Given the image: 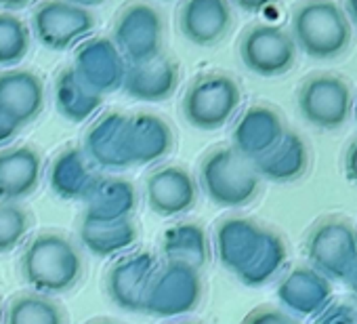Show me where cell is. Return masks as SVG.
Segmentation results:
<instances>
[{"label": "cell", "instance_id": "1", "mask_svg": "<svg viewBox=\"0 0 357 324\" xmlns=\"http://www.w3.org/2000/svg\"><path fill=\"white\" fill-rule=\"evenodd\" d=\"M82 255L78 246L59 232H40L24 249L22 276L40 295L68 293L82 278Z\"/></svg>", "mask_w": 357, "mask_h": 324}, {"label": "cell", "instance_id": "2", "mask_svg": "<svg viewBox=\"0 0 357 324\" xmlns=\"http://www.w3.org/2000/svg\"><path fill=\"white\" fill-rule=\"evenodd\" d=\"M200 184L211 202L223 209H240L252 202L261 188L252 162L242 158L231 145L206 154L200 165Z\"/></svg>", "mask_w": 357, "mask_h": 324}, {"label": "cell", "instance_id": "3", "mask_svg": "<svg viewBox=\"0 0 357 324\" xmlns=\"http://www.w3.org/2000/svg\"><path fill=\"white\" fill-rule=\"evenodd\" d=\"M292 40L313 59H332L351 43V24L334 3H305L292 15Z\"/></svg>", "mask_w": 357, "mask_h": 324}, {"label": "cell", "instance_id": "4", "mask_svg": "<svg viewBox=\"0 0 357 324\" xmlns=\"http://www.w3.org/2000/svg\"><path fill=\"white\" fill-rule=\"evenodd\" d=\"M242 89L238 80L223 72L200 74L181 101L185 120L198 131L223 128L240 110Z\"/></svg>", "mask_w": 357, "mask_h": 324}, {"label": "cell", "instance_id": "5", "mask_svg": "<svg viewBox=\"0 0 357 324\" xmlns=\"http://www.w3.org/2000/svg\"><path fill=\"white\" fill-rule=\"evenodd\" d=\"M204 284L198 270L181 263H164L155 270L147 288L143 314L153 318H174L194 311L202 301Z\"/></svg>", "mask_w": 357, "mask_h": 324}, {"label": "cell", "instance_id": "6", "mask_svg": "<svg viewBox=\"0 0 357 324\" xmlns=\"http://www.w3.org/2000/svg\"><path fill=\"white\" fill-rule=\"evenodd\" d=\"M311 267L328 280H344L357 265V230L342 217H328L313 226L305 242Z\"/></svg>", "mask_w": 357, "mask_h": 324}, {"label": "cell", "instance_id": "7", "mask_svg": "<svg viewBox=\"0 0 357 324\" xmlns=\"http://www.w3.org/2000/svg\"><path fill=\"white\" fill-rule=\"evenodd\" d=\"M303 118L324 131L340 128L353 112V93L349 84L330 72L311 74L296 95Z\"/></svg>", "mask_w": 357, "mask_h": 324}, {"label": "cell", "instance_id": "8", "mask_svg": "<svg viewBox=\"0 0 357 324\" xmlns=\"http://www.w3.org/2000/svg\"><path fill=\"white\" fill-rule=\"evenodd\" d=\"M112 43L120 51L126 66H139L162 55L164 22L151 5H128L114 24Z\"/></svg>", "mask_w": 357, "mask_h": 324}, {"label": "cell", "instance_id": "9", "mask_svg": "<svg viewBox=\"0 0 357 324\" xmlns=\"http://www.w3.org/2000/svg\"><path fill=\"white\" fill-rule=\"evenodd\" d=\"M242 64L263 78L286 74L296 59V45L292 36L273 24L250 26L240 40Z\"/></svg>", "mask_w": 357, "mask_h": 324}, {"label": "cell", "instance_id": "10", "mask_svg": "<svg viewBox=\"0 0 357 324\" xmlns=\"http://www.w3.org/2000/svg\"><path fill=\"white\" fill-rule=\"evenodd\" d=\"M38 43L51 51H68L95 30V15L74 3H43L32 17Z\"/></svg>", "mask_w": 357, "mask_h": 324}, {"label": "cell", "instance_id": "11", "mask_svg": "<svg viewBox=\"0 0 357 324\" xmlns=\"http://www.w3.org/2000/svg\"><path fill=\"white\" fill-rule=\"evenodd\" d=\"M145 200L149 211L158 217H178L194 209L198 200V184L188 169L166 165L147 175Z\"/></svg>", "mask_w": 357, "mask_h": 324}, {"label": "cell", "instance_id": "12", "mask_svg": "<svg viewBox=\"0 0 357 324\" xmlns=\"http://www.w3.org/2000/svg\"><path fill=\"white\" fill-rule=\"evenodd\" d=\"M72 70L89 89L103 97L122 87L126 61L112 38H91L78 47Z\"/></svg>", "mask_w": 357, "mask_h": 324}, {"label": "cell", "instance_id": "13", "mask_svg": "<svg viewBox=\"0 0 357 324\" xmlns=\"http://www.w3.org/2000/svg\"><path fill=\"white\" fill-rule=\"evenodd\" d=\"M155 270L158 261L147 251H139L118 259L105 276V288L109 299L120 309L143 314L145 295Z\"/></svg>", "mask_w": 357, "mask_h": 324}, {"label": "cell", "instance_id": "14", "mask_svg": "<svg viewBox=\"0 0 357 324\" xmlns=\"http://www.w3.org/2000/svg\"><path fill=\"white\" fill-rule=\"evenodd\" d=\"M286 135L282 114L265 103L250 105L238 118L231 131V147L246 160H257L273 149Z\"/></svg>", "mask_w": 357, "mask_h": 324}, {"label": "cell", "instance_id": "15", "mask_svg": "<svg viewBox=\"0 0 357 324\" xmlns=\"http://www.w3.org/2000/svg\"><path fill=\"white\" fill-rule=\"evenodd\" d=\"M43 177V156L30 143L0 149V202L15 205L32 196Z\"/></svg>", "mask_w": 357, "mask_h": 324}, {"label": "cell", "instance_id": "16", "mask_svg": "<svg viewBox=\"0 0 357 324\" xmlns=\"http://www.w3.org/2000/svg\"><path fill=\"white\" fill-rule=\"evenodd\" d=\"M126 158L128 165H153L164 160L174 145L172 126L158 114L139 112L126 120Z\"/></svg>", "mask_w": 357, "mask_h": 324}, {"label": "cell", "instance_id": "17", "mask_svg": "<svg viewBox=\"0 0 357 324\" xmlns=\"http://www.w3.org/2000/svg\"><path fill=\"white\" fill-rule=\"evenodd\" d=\"M280 303L294 316H317L332 301V284L311 265L292 267L278 284Z\"/></svg>", "mask_w": 357, "mask_h": 324}, {"label": "cell", "instance_id": "18", "mask_svg": "<svg viewBox=\"0 0 357 324\" xmlns=\"http://www.w3.org/2000/svg\"><path fill=\"white\" fill-rule=\"evenodd\" d=\"M45 110V82L30 70L0 72V114L20 126L34 122Z\"/></svg>", "mask_w": 357, "mask_h": 324}, {"label": "cell", "instance_id": "19", "mask_svg": "<svg viewBox=\"0 0 357 324\" xmlns=\"http://www.w3.org/2000/svg\"><path fill=\"white\" fill-rule=\"evenodd\" d=\"M181 82L178 64L168 55H158L151 61L139 66H126L122 89L128 97L137 101L158 103L172 97Z\"/></svg>", "mask_w": 357, "mask_h": 324}, {"label": "cell", "instance_id": "20", "mask_svg": "<svg viewBox=\"0 0 357 324\" xmlns=\"http://www.w3.org/2000/svg\"><path fill=\"white\" fill-rule=\"evenodd\" d=\"M231 28V7L223 0H190L178 11V30L196 47L221 43Z\"/></svg>", "mask_w": 357, "mask_h": 324}, {"label": "cell", "instance_id": "21", "mask_svg": "<svg viewBox=\"0 0 357 324\" xmlns=\"http://www.w3.org/2000/svg\"><path fill=\"white\" fill-rule=\"evenodd\" d=\"M126 120L128 114L122 112H107L97 122L91 124L84 137V154L93 162V167L101 169H126Z\"/></svg>", "mask_w": 357, "mask_h": 324}, {"label": "cell", "instance_id": "22", "mask_svg": "<svg viewBox=\"0 0 357 324\" xmlns=\"http://www.w3.org/2000/svg\"><path fill=\"white\" fill-rule=\"evenodd\" d=\"M265 228L248 217H227L217 226L215 232V249L221 265L236 276L244 272V267L252 261Z\"/></svg>", "mask_w": 357, "mask_h": 324}, {"label": "cell", "instance_id": "23", "mask_svg": "<svg viewBox=\"0 0 357 324\" xmlns=\"http://www.w3.org/2000/svg\"><path fill=\"white\" fill-rule=\"evenodd\" d=\"M101 177L95 173L93 162L82 147L63 149L51 165V190L63 200H86Z\"/></svg>", "mask_w": 357, "mask_h": 324}, {"label": "cell", "instance_id": "24", "mask_svg": "<svg viewBox=\"0 0 357 324\" xmlns=\"http://www.w3.org/2000/svg\"><path fill=\"white\" fill-rule=\"evenodd\" d=\"M252 167L261 179L273 184H290L303 177L309 167V149L298 133L286 131L280 143L265 156L252 160Z\"/></svg>", "mask_w": 357, "mask_h": 324}, {"label": "cell", "instance_id": "25", "mask_svg": "<svg viewBox=\"0 0 357 324\" xmlns=\"http://www.w3.org/2000/svg\"><path fill=\"white\" fill-rule=\"evenodd\" d=\"M84 217L89 221H122L130 219L137 209V190L128 179L101 177L84 200Z\"/></svg>", "mask_w": 357, "mask_h": 324}, {"label": "cell", "instance_id": "26", "mask_svg": "<svg viewBox=\"0 0 357 324\" xmlns=\"http://www.w3.org/2000/svg\"><path fill=\"white\" fill-rule=\"evenodd\" d=\"M164 263H181L202 272L211 261V242L198 223H176L162 236Z\"/></svg>", "mask_w": 357, "mask_h": 324}, {"label": "cell", "instance_id": "27", "mask_svg": "<svg viewBox=\"0 0 357 324\" xmlns=\"http://www.w3.org/2000/svg\"><path fill=\"white\" fill-rule=\"evenodd\" d=\"M80 242L97 257H114L128 251L137 238L139 230L132 219L122 221H89L82 219L80 223Z\"/></svg>", "mask_w": 357, "mask_h": 324}, {"label": "cell", "instance_id": "28", "mask_svg": "<svg viewBox=\"0 0 357 324\" xmlns=\"http://www.w3.org/2000/svg\"><path fill=\"white\" fill-rule=\"evenodd\" d=\"M103 103V97L89 89L72 68H66L55 82V105L70 122H84Z\"/></svg>", "mask_w": 357, "mask_h": 324}, {"label": "cell", "instance_id": "29", "mask_svg": "<svg viewBox=\"0 0 357 324\" xmlns=\"http://www.w3.org/2000/svg\"><path fill=\"white\" fill-rule=\"evenodd\" d=\"M286 259H288V249H286L284 238L278 232L265 228L263 240L252 261L244 267V272L238 278L246 286H263L282 272V267L286 265Z\"/></svg>", "mask_w": 357, "mask_h": 324}, {"label": "cell", "instance_id": "30", "mask_svg": "<svg viewBox=\"0 0 357 324\" xmlns=\"http://www.w3.org/2000/svg\"><path fill=\"white\" fill-rule=\"evenodd\" d=\"M5 324H66V314L55 299L32 290L11 299Z\"/></svg>", "mask_w": 357, "mask_h": 324}, {"label": "cell", "instance_id": "31", "mask_svg": "<svg viewBox=\"0 0 357 324\" xmlns=\"http://www.w3.org/2000/svg\"><path fill=\"white\" fill-rule=\"evenodd\" d=\"M32 34L26 22L9 11H0V66L9 68L26 59Z\"/></svg>", "mask_w": 357, "mask_h": 324}, {"label": "cell", "instance_id": "32", "mask_svg": "<svg viewBox=\"0 0 357 324\" xmlns=\"http://www.w3.org/2000/svg\"><path fill=\"white\" fill-rule=\"evenodd\" d=\"M30 232V215L20 205H0V255L15 251Z\"/></svg>", "mask_w": 357, "mask_h": 324}, {"label": "cell", "instance_id": "33", "mask_svg": "<svg viewBox=\"0 0 357 324\" xmlns=\"http://www.w3.org/2000/svg\"><path fill=\"white\" fill-rule=\"evenodd\" d=\"M242 324H301L294 316L286 314L284 309L271 307V305H261L252 309Z\"/></svg>", "mask_w": 357, "mask_h": 324}, {"label": "cell", "instance_id": "34", "mask_svg": "<svg viewBox=\"0 0 357 324\" xmlns=\"http://www.w3.org/2000/svg\"><path fill=\"white\" fill-rule=\"evenodd\" d=\"M315 324H357V305L355 303H334L321 311Z\"/></svg>", "mask_w": 357, "mask_h": 324}, {"label": "cell", "instance_id": "35", "mask_svg": "<svg viewBox=\"0 0 357 324\" xmlns=\"http://www.w3.org/2000/svg\"><path fill=\"white\" fill-rule=\"evenodd\" d=\"M344 173L357 186V139L349 145V149L344 154Z\"/></svg>", "mask_w": 357, "mask_h": 324}, {"label": "cell", "instance_id": "36", "mask_svg": "<svg viewBox=\"0 0 357 324\" xmlns=\"http://www.w3.org/2000/svg\"><path fill=\"white\" fill-rule=\"evenodd\" d=\"M20 131H22L20 124H15L13 120H9L7 116L0 114V145H5V143L13 141L15 135H17Z\"/></svg>", "mask_w": 357, "mask_h": 324}, {"label": "cell", "instance_id": "37", "mask_svg": "<svg viewBox=\"0 0 357 324\" xmlns=\"http://www.w3.org/2000/svg\"><path fill=\"white\" fill-rule=\"evenodd\" d=\"M344 282L349 284L351 293H353V295L357 297V265H355V267H353V272H351V274H349V276L344 278Z\"/></svg>", "mask_w": 357, "mask_h": 324}, {"label": "cell", "instance_id": "38", "mask_svg": "<svg viewBox=\"0 0 357 324\" xmlns=\"http://www.w3.org/2000/svg\"><path fill=\"white\" fill-rule=\"evenodd\" d=\"M344 9H347V15L353 20V24L357 26V0H349V3L344 5Z\"/></svg>", "mask_w": 357, "mask_h": 324}, {"label": "cell", "instance_id": "39", "mask_svg": "<svg viewBox=\"0 0 357 324\" xmlns=\"http://www.w3.org/2000/svg\"><path fill=\"white\" fill-rule=\"evenodd\" d=\"M91 324H118V322H114V320H95Z\"/></svg>", "mask_w": 357, "mask_h": 324}, {"label": "cell", "instance_id": "40", "mask_svg": "<svg viewBox=\"0 0 357 324\" xmlns=\"http://www.w3.org/2000/svg\"><path fill=\"white\" fill-rule=\"evenodd\" d=\"M0 318H3V305H0Z\"/></svg>", "mask_w": 357, "mask_h": 324}, {"label": "cell", "instance_id": "41", "mask_svg": "<svg viewBox=\"0 0 357 324\" xmlns=\"http://www.w3.org/2000/svg\"><path fill=\"white\" fill-rule=\"evenodd\" d=\"M355 116H357V101H355Z\"/></svg>", "mask_w": 357, "mask_h": 324}, {"label": "cell", "instance_id": "42", "mask_svg": "<svg viewBox=\"0 0 357 324\" xmlns=\"http://www.w3.org/2000/svg\"><path fill=\"white\" fill-rule=\"evenodd\" d=\"M188 324H194V322H188Z\"/></svg>", "mask_w": 357, "mask_h": 324}]
</instances>
